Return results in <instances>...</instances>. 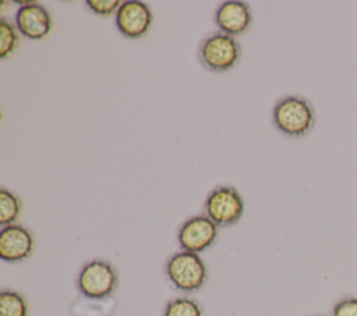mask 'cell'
<instances>
[{"instance_id": "cell-1", "label": "cell", "mask_w": 357, "mask_h": 316, "mask_svg": "<svg viewBox=\"0 0 357 316\" xmlns=\"http://www.w3.org/2000/svg\"><path fill=\"white\" fill-rule=\"evenodd\" d=\"M272 120L282 134L290 138H303L315 127L317 114L308 99L300 95H287L275 103Z\"/></svg>"}, {"instance_id": "cell-8", "label": "cell", "mask_w": 357, "mask_h": 316, "mask_svg": "<svg viewBox=\"0 0 357 316\" xmlns=\"http://www.w3.org/2000/svg\"><path fill=\"white\" fill-rule=\"evenodd\" d=\"M35 249L32 232L21 224L1 227L0 231V258L8 263H18L28 259Z\"/></svg>"}, {"instance_id": "cell-5", "label": "cell", "mask_w": 357, "mask_h": 316, "mask_svg": "<svg viewBox=\"0 0 357 316\" xmlns=\"http://www.w3.org/2000/svg\"><path fill=\"white\" fill-rule=\"evenodd\" d=\"M204 212L218 227H230L243 217L244 200L234 187L218 185L206 195Z\"/></svg>"}, {"instance_id": "cell-6", "label": "cell", "mask_w": 357, "mask_h": 316, "mask_svg": "<svg viewBox=\"0 0 357 316\" xmlns=\"http://www.w3.org/2000/svg\"><path fill=\"white\" fill-rule=\"evenodd\" d=\"M219 227L205 214L187 219L177 232V241L181 251L201 253L211 248L216 241Z\"/></svg>"}, {"instance_id": "cell-2", "label": "cell", "mask_w": 357, "mask_h": 316, "mask_svg": "<svg viewBox=\"0 0 357 316\" xmlns=\"http://www.w3.org/2000/svg\"><path fill=\"white\" fill-rule=\"evenodd\" d=\"M169 283L181 292H195L204 287L208 270L198 253L180 251L173 253L165 263Z\"/></svg>"}, {"instance_id": "cell-13", "label": "cell", "mask_w": 357, "mask_h": 316, "mask_svg": "<svg viewBox=\"0 0 357 316\" xmlns=\"http://www.w3.org/2000/svg\"><path fill=\"white\" fill-rule=\"evenodd\" d=\"M163 316H204V309L194 298L176 297L166 303Z\"/></svg>"}, {"instance_id": "cell-15", "label": "cell", "mask_w": 357, "mask_h": 316, "mask_svg": "<svg viewBox=\"0 0 357 316\" xmlns=\"http://www.w3.org/2000/svg\"><path fill=\"white\" fill-rule=\"evenodd\" d=\"M85 4L96 15L110 17L119 11L123 3L119 0H86Z\"/></svg>"}, {"instance_id": "cell-3", "label": "cell", "mask_w": 357, "mask_h": 316, "mask_svg": "<svg viewBox=\"0 0 357 316\" xmlns=\"http://www.w3.org/2000/svg\"><path fill=\"white\" fill-rule=\"evenodd\" d=\"M119 285V274L114 266L103 259L86 262L78 276L77 288L88 299H105L113 295Z\"/></svg>"}, {"instance_id": "cell-9", "label": "cell", "mask_w": 357, "mask_h": 316, "mask_svg": "<svg viewBox=\"0 0 357 316\" xmlns=\"http://www.w3.org/2000/svg\"><path fill=\"white\" fill-rule=\"evenodd\" d=\"M17 31L31 39L40 40L52 31V18L49 11L38 3H22L14 17Z\"/></svg>"}, {"instance_id": "cell-17", "label": "cell", "mask_w": 357, "mask_h": 316, "mask_svg": "<svg viewBox=\"0 0 357 316\" xmlns=\"http://www.w3.org/2000/svg\"><path fill=\"white\" fill-rule=\"evenodd\" d=\"M314 316H319V315H314Z\"/></svg>"}, {"instance_id": "cell-16", "label": "cell", "mask_w": 357, "mask_h": 316, "mask_svg": "<svg viewBox=\"0 0 357 316\" xmlns=\"http://www.w3.org/2000/svg\"><path fill=\"white\" fill-rule=\"evenodd\" d=\"M331 316H357V297H344L337 301Z\"/></svg>"}, {"instance_id": "cell-12", "label": "cell", "mask_w": 357, "mask_h": 316, "mask_svg": "<svg viewBox=\"0 0 357 316\" xmlns=\"http://www.w3.org/2000/svg\"><path fill=\"white\" fill-rule=\"evenodd\" d=\"M0 316H28V302L17 291L3 290L0 292Z\"/></svg>"}, {"instance_id": "cell-4", "label": "cell", "mask_w": 357, "mask_h": 316, "mask_svg": "<svg viewBox=\"0 0 357 316\" xmlns=\"http://www.w3.org/2000/svg\"><path fill=\"white\" fill-rule=\"evenodd\" d=\"M241 56V47L234 36L215 32L206 36L198 50L201 64L212 72H225L233 68Z\"/></svg>"}, {"instance_id": "cell-11", "label": "cell", "mask_w": 357, "mask_h": 316, "mask_svg": "<svg viewBox=\"0 0 357 316\" xmlns=\"http://www.w3.org/2000/svg\"><path fill=\"white\" fill-rule=\"evenodd\" d=\"M22 209V203L20 198L8 191L7 188H0V224L10 226L15 224L17 219L20 217Z\"/></svg>"}, {"instance_id": "cell-7", "label": "cell", "mask_w": 357, "mask_h": 316, "mask_svg": "<svg viewBox=\"0 0 357 316\" xmlns=\"http://www.w3.org/2000/svg\"><path fill=\"white\" fill-rule=\"evenodd\" d=\"M152 21L151 8L139 0L123 1L116 13V26L128 39H139L148 33Z\"/></svg>"}, {"instance_id": "cell-10", "label": "cell", "mask_w": 357, "mask_h": 316, "mask_svg": "<svg viewBox=\"0 0 357 316\" xmlns=\"http://www.w3.org/2000/svg\"><path fill=\"white\" fill-rule=\"evenodd\" d=\"M252 21L251 8L244 1L230 0L222 3L215 13V24L220 32L237 36L244 33Z\"/></svg>"}, {"instance_id": "cell-14", "label": "cell", "mask_w": 357, "mask_h": 316, "mask_svg": "<svg viewBox=\"0 0 357 316\" xmlns=\"http://www.w3.org/2000/svg\"><path fill=\"white\" fill-rule=\"evenodd\" d=\"M20 38L15 25L6 18H0V57L6 58L13 54L18 46Z\"/></svg>"}]
</instances>
